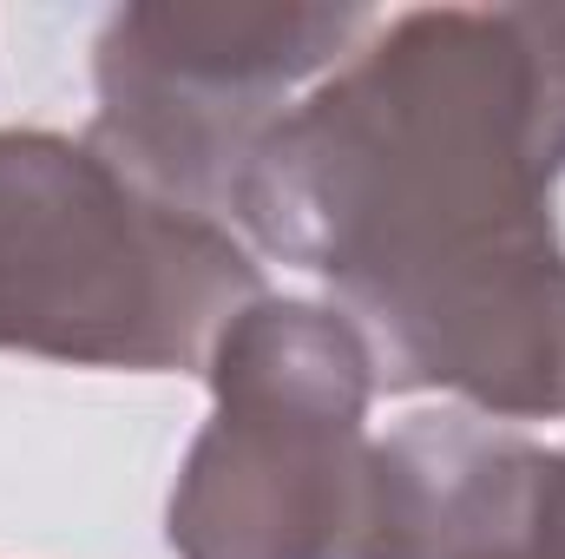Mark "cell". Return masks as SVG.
<instances>
[{"label":"cell","mask_w":565,"mask_h":559,"mask_svg":"<svg viewBox=\"0 0 565 559\" xmlns=\"http://www.w3.org/2000/svg\"><path fill=\"white\" fill-rule=\"evenodd\" d=\"M559 178L565 7H408L270 126L231 224L355 303L553 244Z\"/></svg>","instance_id":"obj_1"},{"label":"cell","mask_w":565,"mask_h":559,"mask_svg":"<svg viewBox=\"0 0 565 559\" xmlns=\"http://www.w3.org/2000/svg\"><path fill=\"white\" fill-rule=\"evenodd\" d=\"M264 296L257 251L151 191L93 139L0 126V349L204 376L224 323Z\"/></svg>","instance_id":"obj_2"},{"label":"cell","mask_w":565,"mask_h":559,"mask_svg":"<svg viewBox=\"0 0 565 559\" xmlns=\"http://www.w3.org/2000/svg\"><path fill=\"white\" fill-rule=\"evenodd\" d=\"M211 421L184 447L164 540L178 559H342L362 527L375 362L335 303L257 296L204 362Z\"/></svg>","instance_id":"obj_3"},{"label":"cell","mask_w":565,"mask_h":559,"mask_svg":"<svg viewBox=\"0 0 565 559\" xmlns=\"http://www.w3.org/2000/svg\"><path fill=\"white\" fill-rule=\"evenodd\" d=\"M369 27V7H119L93 46V139L151 191L231 218V191L270 126Z\"/></svg>","instance_id":"obj_4"},{"label":"cell","mask_w":565,"mask_h":559,"mask_svg":"<svg viewBox=\"0 0 565 559\" xmlns=\"http://www.w3.org/2000/svg\"><path fill=\"white\" fill-rule=\"evenodd\" d=\"M546 454L473 409L402 421L369 447L362 527L342 559H487L526 520Z\"/></svg>","instance_id":"obj_5"},{"label":"cell","mask_w":565,"mask_h":559,"mask_svg":"<svg viewBox=\"0 0 565 559\" xmlns=\"http://www.w3.org/2000/svg\"><path fill=\"white\" fill-rule=\"evenodd\" d=\"M500 553L507 559H565V447L546 454V474L533 487V507H526L520 534Z\"/></svg>","instance_id":"obj_6"},{"label":"cell","mask_w":565,"mask_h":559,"mask_svg":"<svg viewBox=\"0 0 565 559\" xmlns=\"http://www.w3.org/2000/svg\"><path fill=\"white\" fill-rule=\"evenodd\" d=\"M513 534H520V527H513ZM500 547H507V540H500ZM500 547H493V553H487V559H507V553H500Z\"/></svg>","instance_id":"obj_7"}]
</instances>
